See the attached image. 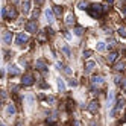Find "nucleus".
<instances>
[{
    "label": "nucleus",
    "instance_id": "obj_37",
    "mask_svg": "<svg viewBox=\"0 0 126 126\" xmlns=\"http://www.w3.org/2000/svg\"><path fill=\"white\" fill-rule=\"evenodd\" d=\"M37 2H38V5H43V3H44V0H37Z\"/></svg>",
    "mask_w": 126,
    "mask_h": 126
},
{
    "label": "nucleus",
    "instance_id": "obj_13",
    "mask_svg": "<svg viewBox=\"0 0 126 126\" xmlns=\"http://www.w3.org/2000/svg\"><path fill=\"white\" fill-rule=\"evenodd\" d=\"M102 82H103V78H102V76H93V78H91V84H93V85H99Z\"/></svg>",
    "mask_w": 126,
    "mask_h": 126
},
{
    "label": "nucleus",
    "instance_id": "obj_24",
    "mask_svg": "<svg viewBox=\"0 0 126 126\" xmlns=\"http://www.w3.org/2000/svg\"><path fill=\"white\" fill-rule=\"evenodd\" d=\"M118 35L120 37H122V38H126V29H125V27H118Z\"/></svg>",
    "mask_w": 126,
    "mask_h": 126
},
{
    "label": "nucleus",
    "instance_id": "obj_23",
    "mask_svg": "<svg viewBox=\"0 0 126 126\" xmlns=\"http://www.w3.org/2000/svg\"><path fill=\"white\" fill-rule=\"evenodd\" d=\"M8 17H9V18H11V20H14V18H17V11H15L14 8H11V9H9V15H8Z\"/></svg>",
    "mask_w": 126,
    "mask_h": 126
},
{
    "label": "nucleus",
    "instance_id": "obj_33",
    "mask_svg": "<svg viewBox=\"0 0 126 126\" xmlns=\"http://www.w3.org/2000/svg\"><path fill=\"white\" fill-rule=\"evenodd\" d=\"M65 73H67V74H71V70H70L68 67H65Z\"/></svg>",
    "mask_w": 126,
    "mask_h": 126
},
{
    "label": "nucleus",
    "instance_id": "obj_6",
    "mask_svg": "<svg viewBox=\"0 0 126 126\" xmlns=\"http://www.w3.org/2000/svg\"><path fill=\"white\" fill-rule=\"evenodd\" d=\"M26 31L31 32V33H35V32H37V23L33 21V20L27 21V23H26Z\"/></svg>",
    "mask_w": 126,
    "mask_h": 126
},
{
    "label": "nucleus",
    "instance_id": "obj_8",
    "mask_svg": "<svg viewBox=\"0 0 126 126\" xmlns=\"http://www.w3.org/2000/svg\"><path fill=\"white\" fill-rule=\"evenodd\" d=\"M87 110H88V112L94 114V112H97V110H99V103H97L96 100H93V102H91V103L87 106Z\"/></svg>",
    "mask_w": 126,
    "mask_h": 126
},
{
    "label": "nucleus",
    "instance_id": "obj_10",
    "mask_svg": "<svg viewBox=\"0 0 126 126\" xmlns=\"http://www.w3.org/2000/svg\"><path fill=\"white\" fill-rule=\"evenodd\" d=\"M3 43L5 44H11V43H12V32H5L3 33Z\"/></svg>",
    "mask_w": 126,
    "mask_h": 126
},
{
    "label": "nucleus",
    "instance_id": "obj_30",
    "mask_svg": "<svg viewBox=\"0 0 126 126\" xmlns=\"http://www.w3.org/2000/svg\"><path fill=\"white\" fill-rule=\"evenodd\" d=\"M47 102H49V103H55V97L53 96H49L47 97Z\"/></svg>",
    "mask_w": 126,
    "mask_h": 126
},
{
    "label": "nucleus",
    "instance_id": "obj_14",
    "mask_svg": "<svg viewBox=\"0 0 126 126\" xmlns=\"http://www.w3.org/2000/svg\"><path fill=\"white\" fill-rule=\"evenodd\" d=\"M117 58H118V53L117 52H112V53H110V56H108V62L112 64V62L117 61Z\"/></svg>",
    "mask_w": 126,
    "mask_h": 126
},
{
    "label": "nucleus",
    "instance_id": "obj_4",
    "mask_svg": "<svg viewBox=\"0 0 126 126\" xmlns=\"http://www.w3.org/2000/svg\"><path fill=\"white\" fill-rule=\"evenodd\" d=\"M35 67H37V70L43 71V73H46V70H47V64H46V61H44V59H37Z\"/></svg>",
    "mask_w": 126,
    "mask_h": 126
},
{
    "label": "nucleus",
    "instance_id": "obj_32",
    "mask_svg": "<svg viewBox=\"0 0 126 126\" xmlns=\"http://www.w3.org/2000/svg\"><path fill=\"white\" fill-rule=\"evenodd\" d=\"M38 14H39V12H38V9H35V11H33V18H37V17H38Z\"/></svg>",
    "mask_w": 126,
    "mask_h": 126
},
{
    "label": "nucleus",
    "instance_id": "obj_16",
    "mask_svg": "<svg viewBox=\"0 0 126 126\" xmlns=\"http://www.w3.org/2000/svg\"><path fill=\"white\" fill-rule=\"evenodd\" d=\"M61 50H62V53H64L65 56H71V52H70V47H68V46H67V44H64V46H62V47H61Z\"/></svg>",
    "mask_w": 126,
    "mask_h": 126
},
{
    "label": "nucleus",
    "instance_id": "obj_3",
    "mask_svg": "<svg viewBox=\"0 0 126 126\" xmlns=\"http://www.w3.org/2000/svg\"><path fill=\"white\" fill-rule=\"evenodd\" d=\"M33 81H35V79H33V74H32V73H26L24 76L21 78V84H23V85H26V87L32 85V84H33Z\"/></svg>",
    "mask_w": 126,
    "mask_h": 126
},
{
    "label": "nucleus",
    "instance_id": "obj_1",
    "mask_svg": "<svg viewBox=\"0 0 126 126\" xmlns=\"http://www.w3.org/2000/svg\"><path fill=\"white\" fill-rule=\"evenodd\" d=\"M102 12H105V8L102 6V5H91L88 8V14L93 17V18H97V17H100Z\"/></svg>",
    "mask_w": 126,
    "mask_h": 126
},
{
    "label": "nucleus",
    "instance_id": "obj_25",
    "mask_svg": "<svg viewBox=\"0 0 126 126\" xmlns=\"http://www.w3.org/2000/svg\"><path fill=\"white\" fill-rule=\"evenodd\" d=\"M105 49H106V44L105 43H97V50H99V52H103Z\"/></svg>",
    "mask_w": 126,
    "mask_h": 126
},
{
    "label": "nucleus",
    "instance_id": "obj_12",
    "mask_svg": "<svg viewBox=\"0 0 126 126\" xmlns=\"http://www.w3.org/2000/svg\"><path fill=\"white\" fill-rule=\"evenodd\" d=\"M8 71H9L11 76H15V74L20 73V70H18V67H17V65H9L8 67Z\"/></svg>",
    "mask_w": 126,
    "mask_h": 126
},
{
    "label": "nucleus",
    "instance_id": "obj_34",
    "mask_svg": "<svg viewBox=\"0 0 126 126\" xmlns=\"http://www.w3.org/2000/svg\"><path fill=\"white\" fill-rule=\"evenodd\" d=\"M39 87H41V88H47V87H49V85H47V84H44V82H43L41 85H39Z\"/></svg>",
    "mask_w": 126,
    "mask_h": 126
},
{
    "label": "nucleus",
    "instance_id": "obj_7",
    "mask_svg": "<svg viewBox=\"0 0 126 126\" xmlns=\"http://www.w3.org/2000/svg\"><path fill=\"white\" fill-rule=\"evenodd\" d=\"M44 15H46V20H47L49 23H53V21H55V17H56V15H55V12H53L52 9L47 8V9H46V12H44Z\"/></svg>",
    "mask_w": 126,
    "mask_h": 126
},
{
    "label": "nucleus",
    "instance_id": "obj_17",
    "mask_svg": "<svg viewBox=\"0 0 126 126\" xmlns=\"http://www.w3.org/2000/svg\"><path fill=\"white\" fill-rule=\"evenodd\" d=\"M58 90L61 91V93H64V91H65V84H64V81H62L61 78L58 79Z\"/></svg>",
    "mask_w": 126,
    "mask_h": 126
},
{
    "label": "nucleus",
    "instance_id": "obj_29",
    "mask_svg": "<svg viewBox=\"0 0 126 126\" xmlns=\"http://www.w3.org/2000/svg\"><path fill=\"white\" fill-rule=\"evenodd\" d=\"M91 53H93L91 50H85V52H84V56H85V58H90V56H91Z\"/></svg>",
    "mask_w": 126,
    "mask_h": 126
},
{
    "label": "nucleus",
    "instance_id": "obj_19",
    "mask_svg": "<svg viewBox=\"0 0 126 126\" xmlns=\"http://www.w3.org/2000/svg\"><path fill=\"white\" fill-rule=\"evenodd\" d=\"M73 23H74V17H73L71 14H68L67 18H65V24H67V26H71Z\"/></svg>",
    "mask_w": 126,
    "mask_h": 126
},
{
    "label": "nucleus",
    "instance_id": "obj_26",
    "mask_svg": "<svg viewBox=\"0 0 126 126\" xmlns=\"http://www.w3.org/2000/svg\"><path fill=\"white\" fill-rule=\"evenodd\" d=\"M87 6H88V5H87V2H84V0L78 3V8H79V9H88Z\"/></svg>",
    "mask_w": 126,
    "mask_h": 126
},
{
    "label": "nucleus",
    "instance_id": "obj_38",
    "mask_svg": "<svg viewBox=\"0 0 126 126\" xmlns=\"http://www.w3.org/2000/svg\"><path fill=\"white\" fill-rule=\"evenodd\" d=\"M90 126H97V123H96V122H91V125H90Z\"/></svg>",
    "mask_w": 126,
    "mask_h": 126
},
{
    "label": "nucleus",
    "instance_id": "obj_9",
    "mask_svg": "<svg viewBox=\"0 0 126 126\" xmlns=\"http://www.w3.org/2000/svg\"><path fill=\"white\" fill-rule=\"evenodd\" d=\"M21 9H23L24 14H29V11H31V0H23L21 2Z\"/></svg>",
    "mask_w": 126,
    "mask_h": 126
},
{
    "label": "nucleus",
    "instance_id": "obj_18",
    "mask_svg": "<svg viewBox=\"0 0 126 126\" xmlns=\"http://www.w3.org/2000/svg\"><path fill=\"white\" fill-rule=\"evenodd\" d=\"M6 114L8 116H14L15 114V106L11 103V105H8V108H6Z\"/></svg>",
    "mask_w": 126,
    "mask_h": 126
},
{
    "label": "nucleus",
    "instance_id": "obj_41",
    "mask_svg": "<svg viewBox=\"0 0 126 126\" xmlns=\"http://www.w3.org/2000/svg\"><path fill=\"white\" fill-rule=\"evenodd\" d=\"M2 126H6V125H2Z\"/></svg>",
    "mask_w": 126,
    "mask_h": 126
},
{
    "label": "nucleus",
    "instance_id": "obj_5",
    "mask_svg": "<svg viewBox=\"0 0 126 126\" xmlns=\"http://www.w3.org/2000/svg\"><path fill=\"white\" fill-rule=\"evenodd\" d=\"M26 41H27V35L24 32H20L18 35H17V38H15V44L17 46H21L23 43H26Z\"/></svg>",
    "mask_w": 126,
    "mask_h": 126
},
{
    "label": "nucleus",
    "instance_id": "obj_31",
    "mask_svg": "<svg viewBox=\"0 0 126 126\" xmlns=\"http://www.w3.org/2000/svg\"><path fill=\"white\" fill-rule=\"evenodd\" d=\"M68 84H70V87H76V85H78V82L74 81V79H71V81L68 82Z\"/></svg>",
    "mask_w": 126,
    "mask_h": 126
},
{
    "label": "nucleus",
    "instance_id": "obj_20",
    "mask_svg": "<svg viewBox=\"0 0 126 126\" xmlns=\"http://www.w3.org/2000/svg\"><path fill=\"white\" fill-rule=\"evenodd\" d=\"M114 70H116V71H122V70H125V62H117V64L114 65Z\"/></svg>",
    "mask_w": 126,
    "mask_h": 126
},
{
    "label": "nucleus",
    "instance_id": "obj_40",
    "mask_svg": "<svg viewBox=\"0 0 126 126\" xmlns=\"http://www.w3.org/2000/svg\"><path fill=\"white\" fill-rule=\"evenodd\" d=\"M106 2H108V3H110V5H111V3H112V0H106Z\"/></svg>",
    "mask_w": 126,
    "mask_h": 126
},
{
    "label": "nucleus",
    "instance_id": "obj_39",
    "mask_svg": "<svg viewBox=\"0 0 126 126\" xmlns=\"http://www.w3.org/2000/svg\"><path fill=\"white\" fill-rule=\"evenodd\" d=\"M74 126H81V125H79V122H74Z\"/></svg>",
    "mask_w": 126,
    "mask_h": 126
},
{
    "label": "nucleus",
    "instance_id": "obj_22",
    "mask_svg": "<svg viewBox=\"0 0 126 126\" xmlns=\"http://www.w3.org/2000/svg\"><path fill=\"white\" fill-rule=\"evenodd\" d=\"M53 12H55L56 17H61V14H62V8H61V6H53Z\"/></svg>",
    "mask_w": 126,
    "mask_h": 126
},
{
    "label": "nucleus",
    "instance_id": "obj_28",
    "mask_svg": "<svg viewBox=\"0 0 126 126\" xmlns=\"http://www.w3.org/2000/svg\"><path fill=\"white\" fill-rule=\"evenodd\" d=\"M2 18H3V20H8V9H6V8L2 9Z\"/></svg>",
    "mask_w": 126,
    "mask_h": 126
},
{
    "label": "nucleus",
    "instance_id": "obj_35",
    "mask_svg": "<svg viewBox=\"0 0 126 126\" xmlns=\"http://www.w3.org/2000/svg\"><path fill=\"white\" fill-rule=\"evenodd\" d=\"M122 14H123V15H126V6H123V8H122Z\"/></svg>",
    "mask_w": 126,
    "mask_h": 126
},
{
    "label": "nucleus",
    "instance_id": "obj_11",
    "mask_svg": "<svg viewBox=\"0 0 126 126\" xmlns=\"http://www.w3.org/2000/svg\"><path fill=\"white\" fill-rule=\"evenodd\" d=\"M94 67H96V62L94 61H87V62H85V71H87V73L93 71Z\"/></svg>",
    "mask_w": 126,
    "mask_h": 126
},
{
    "label": "nucleus",
    "instance_id": "obj_21",
    "mask_svg": "<svg viewBox=\"0 0 126 126\" xmlns=\"http://www.w3.org/2000/svg\"><path fill=\"white\" fill-rule=\"evenodd\" d=\"M26 102H27V105H29V106H32L33 102H35V99H33L32 94H27V96H26Z\"/></svg>",
    "mask_w": 126,
    "mask_h": 126
},
{
    "label": "nucleus",
    "instance_id": "obj_27",
    "mask_svg": "<svg viewBox=\"0 0 126 126\" xmlns=\"http://www.w3.org/2000/svg\"><path fill=\"white\" fill-rule=\"evenodd\" d=\"M84 33V29L82 27H76V29H74V35H78V37H81Z\"/></svg>",
    "mask_w": 126,
    "mask_h": 126
},
{
    "label": "nucleus",
    "instance_id": "obj_36",
    "mask_svg": "<svg viewBox=\"0 0 126 126\" xmlns=\"http://www.w3.org/2000/svg\"><path fill=\"white\" fill-rule=\"evenodd\" d=\"M56 67H58L59 70H61V68H62V64H61V62H56Z\"/></svg>",
    "mask_w": 126,
    "mask_h": 126
},
{
    "label": "nucleus",
    "instance_id": "obj_15",
    "mask_svg": "<svg viewBox=\"0 0 126 126\" xmlns=\"http://www.w3.org/2000/svg\"><path fill=\"white\" fill-rule=\"evenodd\" d=\"M110 106H114V91H110L108 94V108Z\"/></svg>",
    "mask_w": 126,
    "mask_h": 126
},
{
    "label": "nucleus",
    "instance_id": "obj_2",
    "mask_svg": "<svg viewBox=\"0 0 126 126\" xmlns=\"http://www.w3.org/2000/svg\"><path fill=\"white\" fill-rule=\"evenodd\" d=\"M123 105H125V100H123V97H118V99H117V103L114 105L112 111H111V117H114V116H116V114H117V112H118V111L123 108Z\"/></svg>",
    "mask_w": 126,
    "mask_h": 126
}]
</instances>
